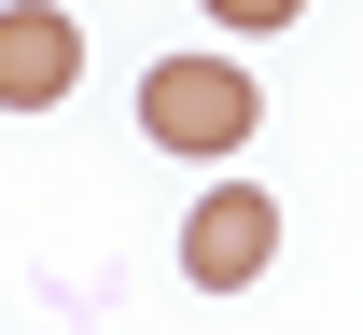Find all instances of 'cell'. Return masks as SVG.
<instances>
[{
    "label": "cell",
    "mask_w": 363,
    "mask_h": 335,
    "mask_svg": "<svg viewBox=\"0 0 363 335\" xmlns=\"http://www.w3.org/2000/svg\"><path fill=\"white\" fill-rule=\"evenodd\" d=\"M84 84V28L56 0H0V112H56Z\"/></svg>",
    "instance_id": "obj_3"
},
{
    "label": "cell",
    "mask_w": 363,
    "mask_h": 335,
    "mask_svg": "<svg viewBox=\"0 0 363 335\" xmlns=\"http://www.w3.org/2000/svg\"><path fill=\"white\" fill-rule=\"evenodd\" d=\"M196 14H224V28H294L308 0H196Z\"/></svg>",
    "instance_id": "obj_4"
},
{
    "label": "cell",
    "mask_w": 363,
    "mask_h": 335,
    "mask_svg": "<svg viewBox=\"0 0 363 335\" xmlns=\"http://www.w3.org/2000/svg\"><path fill=\"white\" fill-rule=\"evenodd\" d=\"M266 251H279V195H252V182L196 195V224H182V280H196V293H252Z\"/></svg>",
    "instance_id": "obj_2"
},
{
    "label": "cell",
    "mask_w": 363,
    "mask_h": 335,
    "mask_svg": "<svg viewBox=\"0 0 363 335\" xmlns=\"http://www.w3.org/2000/svg\"><path fill=\"white\" fill-rule=\"evenodd\" d=\"M140 126H154L168 154H238L252 126H266V98H252L238 56H154V70H140Z\"/></svg>",
    "instance_id": "obj_1"
}]
</instances>
